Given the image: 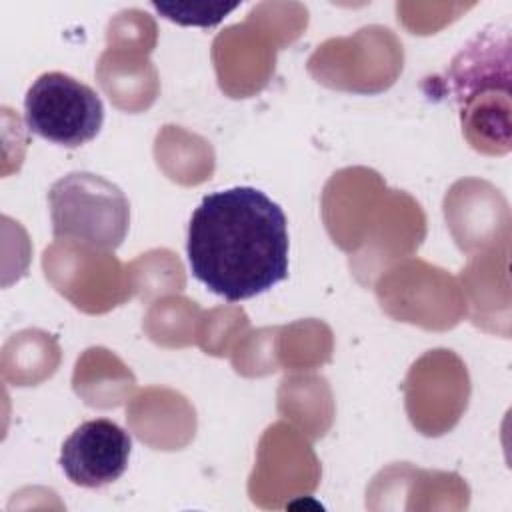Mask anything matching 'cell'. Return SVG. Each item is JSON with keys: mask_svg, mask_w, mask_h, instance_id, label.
Here are the masks:
<instances>
[{"mask_svg": "<svg viewBox=\"0 0 512 512\" xmlns=\"http://www.w3.org/2000/svg\"><path fill=\"white\" fill-rule=\"evenodd\" d=\"M24 120L28 130L40 138L78 148L100 132L104 104L78 78L64 72H44L24 96Z\"/></svg>", "mask_w": 512, "mask_h": 512, "instance_id": "3", "label": "cell"}, {"mask_svg": "<svg viewBox=\"0 0 512 512\" xmlns=\"http://www.w3.org/2000/svg\"><path fill=\"white\" fill-rule=\"evenodd\" d=\"M56 238L114 250L128 232L130 204L124 192L90 172H72L48 192Z\"/></svg>", "mask_w": 512, "mask_h": 512, "instance_id": "2", "label": "cell"}, {"mask_svg": "<svg viewBox=\"0 0 512 512\" xmlns=\"http://www.w3.org/2000/svg\"><path fill=\"white\" fill-rule=\"evenodd\" d=\"M152 6L164 14V18L178 22V24H186L190 14L194 26H212L216 22H220L224 18V14L232 12L238 4H180V2H152Z\"/></svg>", "mask_w": 512, "mask_h": 512, "instance_id": "5", "label": "cell"}, {"mask_svg": "<svg viewBox=\"0 0 512 512\" xmlns=\"http://www.w3.org/2000/svg\"><path fill=\"white\" fill-rule=\"evenodd\" d=\"M288 248L284 210L252 186L206 194L188 222L190 270L228 302L254 298L282 282Z\"/></svg>", "mask_w": 512, "mask_h": 512, "instance_id": "1", "label": "cell"}, {"mask_svg": "<svg viewBox=\"0 0 512 512\" xmlns=\"http://www.w3.org/2000/svg\"><path fill=\"white\" fill-rule=\"evenodd\" d=\"M132 450L130 434L108 418L82 422L62 444L58 464L66 478L82 488H100L118 480Z\"/></svg>", "mask_w": 512, "mask_h": 512, "instance_id": "4", "label": "cell"}]
</instances>
